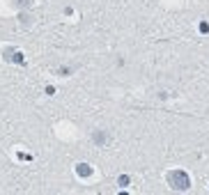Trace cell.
<instances>
[{"instance_id":"cell-1","label":"cell","mask_w":209,"mask_h":195,"mask_svg":"<svg viewBox=\"0 0 209 195\" xmlns=\"http://www.w3.org/2000/svg\"><path fill=\"white\" fill-rule=\"evenodd\" d=\"M168 179H170L172 188H189V177L184 175V172H172Z\"/></svg>"},{"instance_id":"cell-2","label":"cell","mask_w":209,"mask_h":195,"mask_svg":"<svg viewBox=\"0 0 209 195\" xmlns=\"http://www.w3.org/2000/svg\"><path fill=\"white\" fill-rule=\"evenodd\" d=\"M78 172L80 175H90L92 170H90V165H78Z\"/></svg>"}]
</instances>
